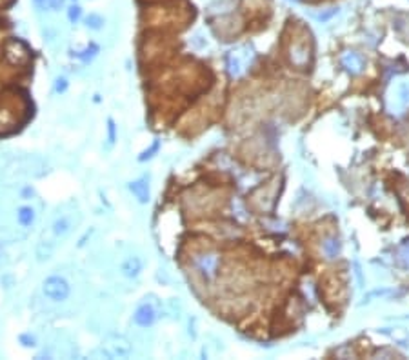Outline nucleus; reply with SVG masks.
I'll list each match as a JSON object with an SVG mask.
<instances>
[{
    "mask_svg": "<svg viewBox=\"0 0 409 360\" xmlns=\"http://www.w3.org/2000/svg\"><path fill=\"white\" fill-rule=\"evenodd\" d=\"M107 351L111 353V357H127V355L131 353V346H129V342L127 340H124L122 337H115V339L109 340V344H107Z\"/></svg>",
    "mask_w": 409,
    "mask_h": 360,
    "instance_id": "nucleus-8",
    "label": "nucleus"
},
{
    "mask_svg": "<svg viewBox=\"0 0 409 360\" xmlns=\"http://www.w3.org/2000/svg\"><path fill=\"white\" fill-rule=\"evenodd\" d=\"M78 220H80V216H78V213H75V211H70V213H60V215L53 220L51 231H53V235L55 236L70 235L71 231H73V228L78 224Z\"/></svg>",
    "mask_w": 409,
    "mask_h": 360,
    "instance_id": "nucleus-2",
    "label": "nucleus"
},
{
    "mask_svg": "<svg viewBox=\"0 0 409 360\" xmlns=\"http://www.w3.org/2000/svg\"><path fill=\"white\" fill-rule=\"evenodd\" d=\"M36 4H38V6H42V4H44V2H46V0H35Z\"/></svg>",
    "mask_w": 409,
    "mask_h": 360,
    "instance_id": "nucleus-18",
    "label": "nucleus"
},
{
    "mask_svg": "<svg viewBox=\"0 0 409 360\" xmlns=\"http://www.w3.org/2000/svg\"><path fill=\"white\" fill-rule=\"evenodd\" d=\"M129 189H131V193L137 197V200H139L140 204H147V202H149V180H147L146 177H142V179L131 182V184H129Z\"/></svg>",
    "mask_w": 409,
    "mask_h": 360,
    "instance_id": "nucleus-6",
    "label": "nucleus"
},
{
    "mask_svg": "<svg viewBox=\"0 0 409 360\" xmlns=\"http://www.w3.org/2000/svg\"><path fill=\"white\" fill-rule=\"evenodd\" d=\"M157 149H159V140H155V144H153L151 147H149V149H147V151H144V153H142V157H140V160L151 159V157H153V153L157 151Z\"/></svg>",
    "mask_w": 409,
    "mask_h": 360,
    "instance_id": "nucleus-14",
    "label": "nucleus"
},
{
    "mask_svg": "<svg viewBox=\"0 0 409 360\" xmlns=\"http://www.w3.org/2000/svg\"><path fill=\"white\" fill-rule=\"evenodd\" d=\"M17 220H18V224H20V226H24V228L31 226V224L35 222V209L29 208V206H24V208H20V209H18V213H17Z\"/></svg>",
    "mask_w": 409,
    "mask_h": 360,
    "instance_id": "nucleus-9",
    "label": "nucleus"
},
{
    "mask_svg": "<svg viewBox=\"0 0 409 360\" xmlns=\"http://www.w3.org/2000/svg\"><path fill=\"white\" fill-rule=\"evenodd\" d=\"M66 90H68V80H66V78H56V82H55L56 93H64Z\"/></svg>",
    "mask_w": 409,
    "mask_h": 360,
    "instance_id": "nucleus-13",
    "label": "nucleus"
},
{
    "mask_svg": "<svg viewBox=\"0 0 409 360\" xmlns=\"http://www.w3.org/2000/svg\"><path fill=\"white\" fill-rule=\"evenodd\" d=\"M80 15H82V9L78 6H73V7H70V13H68V17H70V20L71 22H76L78 18H80Z\"/></svg>",
    "mask_w": 409,
    "mask_h": 360,
    "instance_id": "nucleus-12",
    "label": "nucleus"
},
{
    "mask_svg": "<svg viewBox=\"0 0 409 360\" xmlns=\"http://www.w3.org/2000/svg\"><path fill=\"white\" fill-rule=\"evenodd\" d=\"M62 4H64V0H49V6L53 7V9H58Z\"/></svg>",
    "mask_w": 409,
    "mask_h": 360,
    "instance_id": "nucleus-16",
    "label": "nucleus"
},
{
    "mask_svg": "<svg viewBox=\"0 0 409 360\" xmlns=\"http://www.w3.org/2000/svg\"><path fill=\"white\" fill-rule=\"evenodd\" d=\"M6 58L11 64H26L29 60V49L22 40L11 38L6 42Z\"/></svg>",
    "mask_w": 409,
    "mask_h": 360,
    "instance_id": "nucleus-3",
    "label": "nucleus"
},
{
    "mask_svg": "<svg viewBox=\"0 0 409 360\" xmlns=\"http://www.w3.org/2000/svg\"><path fill=\"white\" fill-rule=\"evenodd\" d=\"M98 53V48L95 46V44H91L89 48H86L84 51H78V53H73L75 56H78L80 60H84V62H89V60H93V56Z\"/></svg>",
    "mask_w": 409,
    "mask_h": 360,
    "instance_id": "nucleus-10",
    "label": "nucleus"
},
{
    "mask_svg": "<svg viewBox=\"0 0 409 360\" xmlns=\"http://www.w3.org/2000/svg\"><path fill=\"white\" fill-rule=\"evenodd\" d=\"M115 140V126H113V120H109V142Z\"/></svg>",
    "mask_w": 409,
    "mask_h": 360,
    "instance_id": "nucleus-17",
    "label": "nucleus"
},
{
    "mask_svg": "<svg viewBox=\"0 0 409 360\" xmlns=\"http://www.w3.org/2000/svg\"><path fill=\"white\" fill-rule=\"evenodd\" d=\"M140 271H142V260H140V256H137V255L127 256L124 262H122V266H120V273H122L125 278H135Z\"/></svg>",
    "mask_w": 409,
    "mask_h": 360,
    "instance_id": "nucleus-7",
    "label": "nucleus"
},
{
    "mask_svg": "<svg viewBox=\"0 0 409 360\" xmlns=\"http://www.w3.org/2000/svg\"><path fill=\"white\" fill-rule=\"evenodd\" d=\"M42 293L51 302H64L71 295V286L60 275H51L42 282Z\"/></svg>",
    "mask_w": 409,
    "mask_h": 360,
    "instance_id": "nucleus-1",
    "label": "nucleus"
},
{
    "mask_svg": "<svg viewBox=\"0 0 409 360\" xmlns=\"http://www.w3.org/2000/svg\"><path fill=\"white\" fill-rule=\"evenodd\" d=\"M215 264H216V258L211 253H200V255L195 258V268L198 270V273H200L202 277L209 278L213 273H215Z\"/></svg>",
    "mask_w": 409,
    "mask_h": 360,
    "instance_id": "nucleus-5",
    "label": "nucleus"
},
{
    "mask_svg": "<svg viewBox=\"0 0 409 360\" xmlns=\"http://www.w3.org/2000/svg\"><path fill=\"white\" fill-rule=\"evenodd\" d=\"M88 28H91V29H100L102 28V24H104V18L100 17V15H89L88 17Z\"/></svg>",
    "mask_w": 409,
    "mask_h": 360,
    "instance_id": "nucleus-11",
    "label": "nucleus"
},
{
    "mask_svg": "<svg viewBox=\"0 0 409 360\" xmlns=\"http://www.w3.org/2000/svg\"><path fill=\"white\" fill-rule=\"evenodd\" d=\"M133 320H135V324L140 325V327H149V325H153V322L157 320V311H155V307H153L151 304H140L139 307H137V311H135V315H133Z\"/></svg>",
    "mask_w": 409,
    "mask_h": 360,
    "instance_id": "nucleus-4",
    "label": "nucleus"
},
{
    "mask_svg": "<svg viewBox=\"0 0 409 360\" xmlns=\"http://www.w3.org/2000/svg\"><path fill=\"white\" fill-rule=\"evenodd\" d=\"M20 342L26 347H31V346H35V337H31V335H22Z\"/></svg>",
    "mask_w": 409,
    "mask_h": 360,
    "instance_id": "nucleus-15",
    "label": "nucleus"
}]
</instances>
